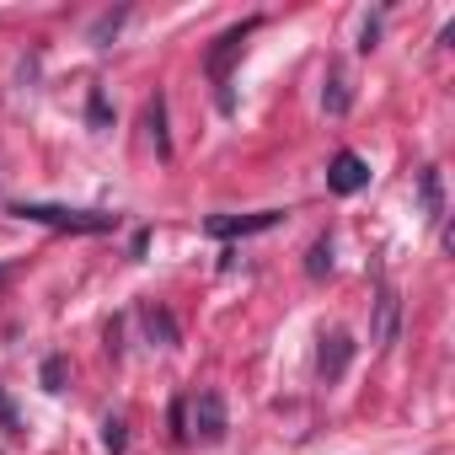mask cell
Masks as SVG:
<instances>
[{
    "instance_id": "obj_10",
    "label": "cell",
    "mask_w": 455,
    "mask_h": 455,
    "mask_svg": "<svg viewBox=\"0 0 455 455\" xmlns=\"http://www.w3.org/2000/svg\"><path fill=\"white\" fill-rule=\"evenodd\" d=\"M145 332H150L156 348H172V343H177V322H172V311H166V306H150V311H145Z\"/></svg>"
},
{
    "instance_id": "obj_1",
    "label": "cell",
    "mask_w": 455,
    "mask_h": 455,
    "mask_svg": "<svg viewBox=\"0 0 455 455\" xmlns=\"http://www.w3.org/2000/svg\"><path fill=\"white\" fill-rule=\"evenodd\" d=\"M17 214L33 225H49V231H70V236H97L118 225V214L108 209H65V204H17Z\"/></svg>"
},
{
    "instance_id": "obj_2",
    "label": "cell",
    "mask_w": 455,
    "mask_h": 455,
    "mask_svg": "<svg viewBox=\"0 0 455 455\" xmlns=\"http://www.w3.org/2000/svg\"><path fill=\"white\" fill-rule=\"evenodd\" d=\"M258 28H263L258 17H247V22H236V28H225V33L209 44V54H204V70H209V81L220 86V108H225V113H231V86H225V81H231V65L242 60L247 38H252Z\"/></svg>"
},
{
    "instance_id": "obj_19",
    "label": "cell",
    "mask_w": 455,
    "mask_h": 455,
    "mask_svg": "<svg viewBox=\"0 0 455 455\" xmlns=\"http://www.w3.org/2000/svg\"><path fill=\"white\" fill-rule=\"evenodd\" d=\"M375 38H380V22H375V17H370V22H364V33H359V49H364V54H370V49H375Z\"/></svg>"
},
{
    "instance_id": "obj_14",
    "label": "cell",
    "mask_w": 455,
    "mask_h": 455,
    "mask_svg": "<svg viewBox=\"0 0 455 455\" xmlns=\"http://www.w3.org/2000/svg\"><path fill=\"white\" fill-rule=\"evenodd\" d=\"M44 391H65V359H44Z\"/></svg>"
},
{
    "instance_id": "obj_12",
    "label": "cell",
    "mask_w": 455,
    "mask_h": 455,
    "mask_svg": "<svg viewBox=\"0 0 455 455\" xmlns=\"http://www.w3.org/2000/svg\"><path fill=\"white\" fill-rule=\"evenodd\" d=\"M86 118H92L97 134L113 129V108H108V92H102V86H92V97H86Z\"/></svg>"
},
{
    "instance_id": "obj_7",
    "label": "cell",
    "mask_w": 455,
    "mask_h": 455,
    "mask_svg": "<svg viewBox=\"0 0 455 455\" xmlns=\"http://www.w3.org/2000/svg\"><path fill=\"white\" fill-rule=\"evenodd\" d=\"M418 193H423V220L439 225V220H444V182H439V166H423V172H418Z\"/></svg>"
},
{
    "instance_id": "obj_4",
    "label": "cell",
    "mask_w": 455,
    "mask_h": 455,
    "mask_svg": "<svg viewBox=\"0 0 455 455\" xmlns=\"http://www.w3.org/2000/svg\"><path fill=\"white\" fill-rule=\"evenodd\" d=\"M225 428H231V418H225V396L220 391H198L193 396V428L188 434H198L204 444H220Z\"/></svg>"
},
{
    "instance_id": "obj_5",
    "label": "cell",
    "mask_w": 455,
    "mask_h": 455,
    "mask_svg": "<svg viewBox=\"0 0 455 455\" xmlns=\"http://www.w3.org/2000/svg\"><path fill=\"white\" fill-rule=\"evenodd\" d=\"M370 182V166H364V156H354V150H338L332 156V166H327V188L338 193V198H348V193H359Z\"/></svg>"
},
{
    "instance_id": "obj_9",
    "label": "cell",
    "mask_w": 455,
    "mask_h": 455,
    "mask_svg": "<svg viewBox=\"0 0 455 455\" xmlns=\"http://www.w3.org/2000/svg\"><path fill=\"white\" fill-rule=\"evenodd\" d=\"M145 129H150V140H156V156H172V134H166V97H161V92L145 102Z\"/></svg>"
},
{
    "instance_id": "obj_6",
    "label": "cell",
    "mask_w": 455,
    "mask_h": 455,
    "mask_svg": "<svg viewBox=\"0 0 455 455\" xmlns=\"http://www.w3.org/2000/svg\"><path fill=\"white\" fill-rule=\"evenodd\" d=\"M348 359H354V338H348V332H327V338H322V354H316L322 380H327V386H332V380H343Z\"/></svg>"
},
{
    "instance_id": "obj_8",
    "label": "cell",
    "mask_w": 455,
    "mask_h": 455,
    "mask_svg": "<svg viewBox=\"0 0 455 455\" xmlns=\"http://www.w3.org/2000/svg\"><path fill=\"white\" fill-rule=\"evenodd\" d=\"M396 322H402V300H396V290L386 284L380 300H375V343H396Z\"/></svg>"
},
{
    "instance_id": "obj_3",
    "label": "cell",
    "mask_w": 455,
    "mask_h": 455,
    "mask_svg": "<svg viewBox=\"0 0 455 455\" xmlns=\"http://www.w3.org/2000/svg\"><path fill=\"white\" fill-rule=\"evenodd\" d=\"M284 220V209H258V214H209L204 231L214 242H231V236H258V231H274Z\"/></svg>"
},
{
    "instance_id": "obj_18",
    "label": "cell",
    "mask_w": 455,
    "mask_h": 455,
    "mask_svg": "<svg viewBox=\"0 0 455 455\" xmlns=\"http://www.w3.org/2000/svg\"><path fill=\"white\" fill-rule=\"evenodd\" d=\"M0 428H6V434H17V407L6 402V391H0Z\"/></svg>"
},
{
    "instance_id": "obj_17",
    "label": "cell",
    "mask_w": 455,
    "mask_h": 455,
    "mask_svg": "<svg viewBox=\"0 0 455 455\" xmlns=\"http://www.w3.org/2000/svg\"><path fill=\"white\" fill-rule=\"evenodd\" d=\"M172 434L188 439V402H172Z\"/></svg>"
},
{
    "instance_id": "obj_15",
    "label": "cell",
    "mask_w": 455,
    "mask_h": 455,
    "mask_svg": "<svg viewBox=\"0 0 455 455\" xmlns=\"http://www.w3.org/2000/svg\"><path fill=\"white\" fill-rule=\"evenodd\" d=\"M102 444H108L113 455H118V450L129 444V434H124V418H108V423H102Z\"/></svg>"
},
{
    "instance_id": "obj_13",
    "label": "cell",
    "mask_w": 455,
    "mask_h": 455,
    "mask_svg": "<svg viewBox=\"0 0 455 455\" xmlns=\"http://www.w3.org/2000/svg\"><path fill=\"white\" fill-rule=\"evenodd\" d=\"M322 108H327V113H348V86H343L338 76L327 81V92H322Z\"/></svg>"
},
{
    "instance_id": "obj_16",
    "label": "cell",
    "mask_w": 455,
    "mask_h": 455,
    "mask_svg": "<svg viewBox=\"0 0 455 455\" xmlns=\"http://www.w3.org/2000/svg\"><path fill=\"white\" fill-rule=\"evenodd\" d=\"M118 28H124V12H108V17H102V22L92 28V44H108V38H113Z\"/></svg>"
},
{
    "instance_id": "obj_11",
    "label": "cell",
    "mask_w": 455,
    "mask_h": 455,
    "mask_svg": "<svg viewBox=\"0 0 455 455\" xmlns=\"http://www.w3.org/2000/svg\"><path fill=\"white\" fill-rule=\"evenodd\" d=\"M332 274V236H316L306 252V279H327Z\"/></svg>"
}]
</instances>
